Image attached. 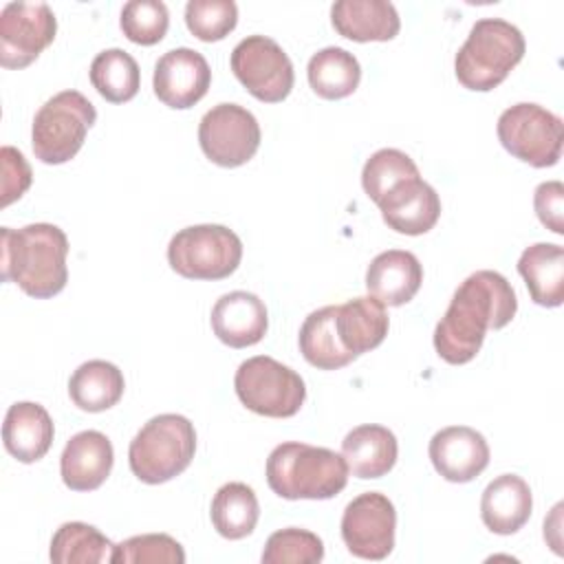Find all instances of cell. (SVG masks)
<instances>
[{
  "label": "cell",
  "instance_id": "cell-18",
  "mask_svg": "<svg viewBox=\"0 0 564 564\" xmlns=\"http://www.w3.org/2000/svg\"><path fill=\"white\" fill-rule=\"evenodd\" d=\"M267 306L256 293H225L212 308V330L223 344L231 348H247L258 344L267 335Z\"/></svg>",
  "mask_w": 564,
  "mask_h": 564
},
{
  "label": "cell",
  "instance_id": "cell-31",
  "mask_svg": "<svg viewBox=\"0 0 564 564\" xmlns=\"http://www.w3.org/2000/svg\"><path fill=\"white\" fill-rule=\"evenodd\" d=\"M90 84L106 101L126 104L139 93V64L123 48H106L90 64Z\"/></svg>",
  "mask_w": 564,
  "mask_h": 564
},
{
  "label": "cell",
  "instance_id": "cell-35",
  "mask_svg": "<svg viewBox=\"0 0 564 564\" xmlns=\"http://www.w3.org/2000/svg\"><path fill=\"white\" fill-rule=\"evenodd\" d=\"M185 24L200 42H218L236 29L238 7L234 0H189Z\"/></svg>",
  "mask_w": 564,
  "mask_h": 564
},
{
  "label": "cell",
  "instance_id": "cell-10",
  "mask_svg": "<svg viewBox=\"0 0 564 564\" xmlns=\"http://www.w3.org/2000/svg\"><path fill=\"white\" fill-rule=\"evenodd\" d=\"M231 70L249 95L278 104L293 90L295 73L284 48L267 35H247L231 51Z\"/></svg>",
  "mask_w": 564,
  "mask_h": 564
},
{
  "label": "cell",
  "instance_id": "cell-14",
  "mask_svg": "<svg viewBox=\"0 0 564 564\" xmlns=\"http://www.w3.org/2000/svg\"><path fill=\"white\" fill-rule=\"evenodd\" d=\"M212 84L207 59L187 46L163 53L154 64L152 88L167 108L185 110L198 104Z\"/></svg>",
  "mask_w": 564,
  "mask_h": 564
},
{
  "label": "cell",
  "instance_id": "cell-29",
  "mask_svg": "<svg viewBox=\"0 0 564 564\" xmlns=\"http://www.w3.org/2000/svg\"><path fill=\"white\" fill-rule=\"evenodd\" d=\"M212 524L227 540H242L253 533L260 505L256 491L245 482H227L223 485L212 500Z\"/></svg>",
  "mask_w": 564,
  "mask_h": 564
},
{
  "label": "cell",
  "instance_id": "cell-3",
  "mask_svg": "<svg viewBox=\"0 0 564 564\" xmlns=\"http://www.w3.org/2000/svg\"><path fill=\"white\" fill-rule=\"evenodd\" d=\"M267 482L284 500H328L346 487L348 465L328 447L286 441L267 458Z\"/></svg>",
  "mask_w": 564,
  "mask_h": 564
},
{
  "label": "cell",
  "instance_id": "cell-16",
  "mask_svg": "<svg viewBox=\"0 0 564 564\" xmlns=\"http://www.w3.org/2000/svg\"><path fill=\"white\" fill-rule=\"evenodd\" d=\"M377 207L381 209L383 223L405 236L427 234L441 218V198L421 176L392 187Z\"/></svg>",
  "mask_w": 564,
  "mask_h": 564
},
{
  "label": "cell",
  "instance_id": "cell-30",
  "mask_svg": "<svg viewBox=\"0 0 564 564\" xmlns=\"http://www.w3.org/2000/svg\"><path fill=\"white\" fill-rule=\"evenodd\" d=\"M115 544L93 524L64 522L51 540L48 557L55 564H101L112 562Z\"/></svg>",
  "mask_w": 564,
  "mask_h": 564
},
{
  "label": "cell",
  "instance_id": "cell-2",
  "mask_svg": "<svg viewBox=\"0 0 564 564\" xmlns=\"http://www.w3.org/2000/svg\"><path fill=\"white\" fill-rule=\"evenodd\" d=\"M2 280L15 282L26 295L46 300L68 282V238L51 223H33L22 229L0 227Z\"/></svg>",
  "mask_w": 564,
  "mask_h": 564
},
{
  "label": "cell",
  "instance_id": "cell-6",
  "mask_svg": "<svg viewBox=\"0 0 564 564\" xmlns=\"http://www.w3.org/2000/svg\"><path fill=\"white\" fill-rule=\"evenodd\" d=\"M95 119L97 110L82 93L62 90L53 95L33 119L31 145L35 159L46 165L70 161L82 150Z\"/></svg>",
  "mask_w": 564,
  "mask_h": 564
},
{
  "label": "cell",
  "instance_id": "cell-27",
  "mask_svg": "<svg viewBox=\"0 0 564 564\" xmlns=\"http://www.w3.org/2000/svg\"><path fill=\"white\" fill-rule=\"evenodd\" d=\"M335 317L337 304H328L313 311L300 328V352L311 366L319 370H337L357 359L341 346L335 328Z\"/></svg>",
  "mask_w": 564,
  "mask_h": 564
},
{
  "label": "cell",
  "instance_id": "cell-23",
  "mask_svg": "<svg viewBox=\"0 0 564 564\" xmlns=\"http://www.w3.org/2000/svg\"><path fill=\"white\" fill-rule=\"evenodd\" d=\"M397 454L394 432L377 423L357 425L341 441V456L348 471L361 480L386 476L394 467Z\"/></svg>",
  "mask_w": 564,
  "mask_h": 564
},
{
  "label": "cell",
  "instance_id": "cell-20",
  "mask_svg": "<svg viewBox=\"0 0 564 564\" xmlns=\"http://www.w3.org/2000/svg\"><path fill=\"white\" fill-rule=\"evenodd\" d=\"M330 22L352 42H388L401 29L394 4L386 0H337L330 7Z\"/></svg>",
  "mask_w": 564,
  "mask_h": 564
},
{
  "label": "cell",
  "instance_id": "cell-12",
  "mask_svg": "<svg viewBox=\"0 0 564 564\" xmlns=\"http://www.w3.org/2000/svg\"><path fill=\"white\" fill-rule=\"evenodd\" d=\"M57 20L46 2H9L0 13V66L24 68L53 44Z\"/></svg>",
  "mask_w": 564,
  "mask_h": 564
},
{
  "label": "cell",
  "instance_id": "cell-26",
  "mask_svg": "<svg viewBox=\"0 0 564 564\" xmlns=\"http://www.w3.org/2000/svg\"><path fill=\"white\" fill-rule=\"evenodd\" d=\"M123 388V372L115 364L90 359L70 375L68 397L84 412H104L119 403Z\"/></svg>",
  "mask_w": 564,
  "mask_h": 564
},
{
  "label": "cell",
  "instance_id": "cell-28",
  "mask_svg": "<svg viewBox=\"0 0 564 564\" xmlns=\"http://www.w3.org/2000/svg\"><path fill=\"white\" fill-rule=\"evenodd\" d=\"M308 84L322 99H344L352 95L361 79V66L352 53L339 46H326L308 59Z\"/></svg>",
  "mask_w": 564,
  "mask_h": 564
},
{
  "label": "cell",
  "instance_id": "cell-4",
  "mask_svg": "<svg viewBox=\"0 0 564 564\" xmlns=\"http://www.w3.org/2000/svg\"><path fill=\"white\" fill-rule=\"evenodd\" d=\"M524 48V35L518 26L500 18H482L456 53V79L469 90H494L520 64Z\"/></svg>",
  "mask_w": 564,
  "mask_h": 564
},
{
  "label": "cell",
  "instance_id": "cell-38",
  "mask_svg": "<svg viewBox=\"0 0 564 564\" xmlns=\"http://www.w3.org/2000/svg\"><path fill=\"white\" fill-rule=\"evenodd\" d=\"M533 207L540 223L553 234H564V185L560 181H544L533 192Z\"/></svg>",
  "mask_w": 564,
  "mask_h": 564
},
{
  "label": "cell",
  "instance_id": "cell-13",
  "mask_svg": "<svg viewBox=\"0 0 564 564\" xmlns=\"http://www.w3.org/2000/svg\"><path fill=\"white\" fill-rule=\"evenodd\" d=\"M397 511L388 496L366 491L352 498L341 516V540L361 560H386L394 549Z\"/></svg>",
  "mask_w": 564,
  "mask_h": 564
},
{
  "label": "cell",
  "instance_id": "cell-22",
  "mask_svg": "<svg viewBox=\"0 0 564 564\" xmlns=\"http://www.w3.org/2000/svg\"><path fill=\"white\" fill-rule=\"evenodd\" d=\"M533 509V496L524 478L516 474H502L494 478L480 498V518L485 527L498 535H511L520 531Z\"/></svg>",
  "mask_w": 564,
  "mask_h": 564
},
{
  "label": "cell",
  "instance_id": "cell-8",
  "mask_svg": "<svg viewBox=\"0 0 564 564\" xmlns=\"http://www.w3.org/2000/svg\"><path fill=\"white\" fill-rule=\"evenodd\" d=\"M234 388L247 410L271 419L295 416L306 399L304 379L267 355L242 361L236 370Z\"/></svg>",
  "mask_w": 564,
  "mask_h": 564
},
{
  "label": "cell",
  "instance_id": "cell-17",
  "mask_svg": "<svg viewBox=\"0 0 564 564\" xmlns=\"http://www.w3.org/2000/svg\"><path fill=\"white\" fill-rule=\"evenodd\" d=\"M115 463L112 443L97 430H84L68 438L59 456V474L73 491H95L110 476Z\"/></svg>",
  "mask_w": 564,
  "mask_h": 564
},
{
  "label": "cell",
  "instance_id": "cell-15",
  "mask_svg": "<svg viewBox=\"0 0 564 564\" xmlns=\"http://www.w3.org/2000/svg\"><path fill=\"white\" fill-rule=\"evenodd\" d=\"M430 460L449 482H469L489 465V445L480 432L467 425L438 430L430 441Z\"/></svg>",
  "mask_w": 564,
  "mask_h": 564
},
{
  "label": "cell",
  "instance_id": "cell-5",
  "mask_svg": "<svg viewBox=\"0 0 564 564\" xmlns=\"http://www.w3.org/2000/svg\"><path fill=\"white\" fill-rule=\"evenodd\" d=\"M196 452V430L183 414L152 416L130 441V471L145 485H161L183 474Z\"/></svg>",
  "mask_w": 564,
  "mask_h": 564
},
{
  "label": "cell",
  "instance_id": "cell-33",
  "mask_svg": "<svg viewBox=\"0 0 564 564\" xmlns=\"http://www.w3.org/2000/svg\"><path fill=\"white\" fill-rule=\"evenodd\" d=\"M324 560V542L306 529L289 527L269 535L262 564H317Z\"/></svg>",
  "mask_w": 564,
  "mask_h": 564
},
{
  "label": "cell",
  "instance_id": "cell-11",
  "mask_svg": "<svg viewBox=\"0 0 564 564\" xmlns=\"http://www.w3.org/2000/svg\"><path fill=\"white\" fill-rule=\"evenodd\" d=\"M203 154L220 167H238L253 159L260 148L258 119L238 104H218L198 123Z\"/></svg>",
  "mask_w": 564,
  "mask_h": 564
},
{
  "label": "cell",
  "instance_id": "cell-21",
  "mask_svg": "<svg viewBox=\"0 0 564 564\" xmlns=\"http://www.w3.org/2000/svg\"><path fill=\"white\" fill-rule=\"evenodd\" d=\"M53 434V419L40 403L18 401L4 414V449L20 463H35L44 458L51 449Z\"/></svg>",
  "mask_w": 564,
  "mask_h": 564
},
{
  "label": "cell",
  "instance_id": "cell-37",
  "mask_svg": "<svg viewBox=\"0 0 564 564\" xmlns=\"http://www.w3.org/2000/svg\"><path fill=\"white\" fill-rule=\"evenodd\" d=\"M0 161H2V200L0 205L7 207L13 200L22 198V194L31 187L33 174L31 165L26 163L24 154L15 150L13 145H4L0 150Z\"/></svg>",
  "mask_w": 564,
  "mask_h": 564
},
{
  "label": "cell",
  "instance_id": "cell-24",
  "mask_svg": "<svg viewBox=\"0 0 564 564\" xmlns=\"http://www.w3.org/2000/svg\"><path fill=\"white\" fill-rule=\"evenodd\" d=\"M388 326H390V319H388L386 306L372 295L352 297L337 306L335 328H337L339 341L355 357L368 350H375L386 339Z\"/></svg>",
  "mask_w": 564,
  "mask_h": 564
},
{
  "label": "cell",
  "instance_id": "cell-32",
  "mask_svg": "<svg viewBox=\"0 0 564 564\" xmlns=\"http://www.w3.org/2000/svg\"><path fill=\"white\" fill-rule=\"evenodd\" d=\"M416 176H421L419 167L405 152L397 148H381L364 163L361 185L368 198L379 205L392 187Z\"/></svg>",
  "mask_w": 564,
  "mask_h": 564
},
{
  "label": "cell",
  "instance_id": "cell-34",
  "mask_svg": "<svg viewBox=\"0 0 564 564\" xmlns=\"http://www.w3.org/2000/svg\"><path fill=\"white\" fill-rule=\"evenodd\" d=\"M119 24L130 42L152 46L165 37L170 13L161 0H130L121 9Z\"/></svg>",
  "mask_w": 564,
  "mask_h": 564
},
{
  "label": "cell",
  "instance_id": "cell-1",
  "mask_svg": "<svg viewBox=\"0 0 564 564\" xmlns=\"http://www.w3.org/2000/svg\"><path fill=\"white\" fill-rule=\"evenodd\" d=\"M516 311V291L502 273L482 269L467 275L434 328L438 357L452 366L471 361L485 341V333L507 326Z\"/></svg>",
  "mask_w": 564,
  "mask_h": 564
},
{
  "label": "cell",
  "instance_id": "cell-7",
  "mask_svg": "<svg viewBox=\"0 0 564 564\" xmlns=\"http://www.w3.org/2000/svg\"><path fill=\"white\" fill-rule=\"evenodd\" d=\"M242 260L240 238L225 225H192L176 231L167 245L172 271L187 280L229 278Z\"/></svg>",
  "mask_w": 564,
  "mask_h": 564
},
{
  "label": "cell",
  "instance_id": "cell-25",
  "mask_svg": "<svg viewBox=\"0 0 564 564\" xmlns=\"http://www.w3.org/2000/svg\"><path fill=\"white\" fill-rule=\"evenodd\" d=\"M529 295L535 304L555 308L564 302V249L553 242L527 247L518 260Z\"/></svg>",
  "mask_w": 564,
  "mask_h": 564
},
{
  "label": "cell",
  "instance_id": "cell-19",
  "mask_svg": "<svg viewBox=\"0 0 564 564\" xmlns=\"http://www.w3.org/2000/svg\"><path fill=\"white\" fill-rule=\"evenodd\" d=\"M423 267L403 249H388L372 258L366 271V289L383 306L408 304L421 289Z\"/></svg>",
  "mask_w": 564,
  "mask_h": 564
},
{
  "label": "cell",
  "instance_id": "cell-9",
  "mask_svg": "<svg viewBox=\"0 0 564 564\" xmlns=\"http://www.w3.org/2000/svg\"><path fill=\"white\" fill-rule=\"evenodd\" d=\"M496 132L511 156L533 167H551L562 156L564 123L544 106L522 101L507 108L498 117Z\"/></svg>",
  "mask_w": 564,
  "mask_h": 564
},
{
  "label": "cell",
  "instance_id": "cell-36",
  "mask_svg": "<svg viewBox=\"0 0 564 564\" xmlns=\"http://www.w3.org/2000/svg\"><path fill=\"white\" fill-rule=\"evenodd\" d=\"M183 546L167 533L132 535L112 551V564H183Z\"/></svg>",
  "mask_w": 564,
  "mask_h": 564
}]
</instances>
